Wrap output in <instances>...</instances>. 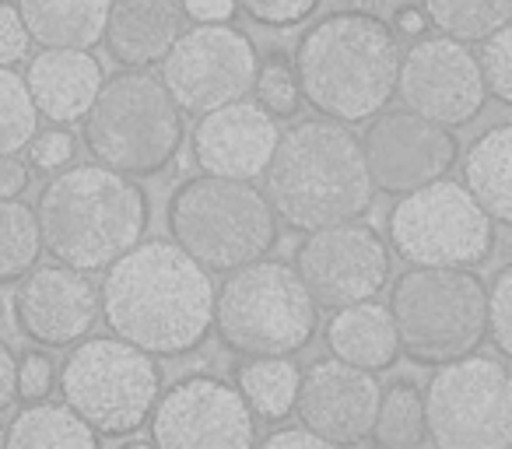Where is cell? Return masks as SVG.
I'll return each instance as SVG.
<instances>
[{
    "instance_id": "ab89813d",
    "label": "cell",
    "mask_w": 512,
    "mask_h": 449,
    "mask_svg": "<svg viewBox=\"0 0 512 449\" xmlns=\"http://www.w3.org/2000/svg\"><path fill=\"white\" fill-rule=\"evenodd\" d=\"M264 446H271V449H327V442H323L316 432H309L306 425H299V428H281V432H271L264 439Z\"/></svg>"
},
{
    "instance_id": "484cf974",
    "label": "cell",
    "mask_w": 512,
    "mask_h": 449,
    "mask_svg": "<svg viewBox=\"0 0 512 449\" xmlns=\"http://www.w3.org/2000/svg\"><path fill=\"white\" fill-rule=\"evenodd\" d=\"M4 442L18 449H39V446H78L95 449L99 435L78 418L67 404H50V400H32L29 407L15 414L11 428L4 432Z\"/></svg>"
},
{
    "instance_id": "f35d334b",
    "label": "cell",
    "mask_w": 512,
    "mask_h": 449,
    "mask_svg": "<svg viewBox=\"0 0 512 449\" xmlns=\"http://www.w3.org/2000/svg\"><path fill=\"white\" fill-rule=\"evenodd\" d=\"M29 190V165L18 155H0V197H22Z\"/></svg>"
},
{
    "instance_id": "b9f144b4",
    "label": "cell",
    "mask_w": 512,
    "mask_h": 449,
    "mask_svg": "<svg viewBox=\"0 0 512 449\" xmlns=\"http://www.w3.org/2000/svg\"><path fill=\"white\" fill-rule=\"evenodd\" d=\"M428 29V18H425V11L421 8H400L397 11V29L393 32H400V36H411V39H421V32Z\"/></svg>"
},
{
    "instance_id": "603a6c76",
    "label": "cell",
    "mask_w": 512,
    "mask_h": 449,
    "mask_svg": "<svg viewBox=\"0 0 512 449\" xmlns=\"http://www.w3.org/2000/svg\"><path fill=\"white\" fill-rule=\"evenodd\" d=\"M18 15L39 46L92 50L102 43L109 0H18Z\"/></svg>"
},
{
    "instance_id": "836d02e7",
    "label": "cell",
    "mask_w": 512,
    "mask_h": 449,
    "mask_svg": "<svg viewBox=\"0 0 512 449\" xmlns=\"http://www.w3.org/2000/svg\"><path fill=\"white\" fill-rule=\"evenodd\" d=\"M323 0H235V8L246 11L253 22L271 25V29H292L316 15Z\"/></svg>"
},
{
    "instance_id": "d6986e66",
    "label": "cell",
    "mask_w": 512,
    "mask_h": 449,
    "mask_svg": "<svg viewBox=\"0 0 512 449\" xmlns=\"http://www.w3.org/2000/svg\"><path fill=\"white\" fill-rule=\"evenodd\" d=\"M278 137V120L242 95L211 113H200L197 127H193V162L207 176L253 183L264 176L267 162L278 148Z\"/></svg>"
},
{
    "instance_id": "5bb4252c",
    "label": "cell",
    "mask_w": 512,
    "mask_h": 449,
    "mask_svg": "<svg viewBox=\"0 0 512 449\" xmlns=\"http://www.w3.org/2000/svg\"><path fill=\"white\" fill-rule=\"evenodd\" d=\"M151 442L162 449H246L256 421L242 393L218 376H186L158 393L148 414Z\"/></svg>"
},
{
    "instance_id": "4316f807",
    "label": "cell",
    "mask_w": 512,
    "mask_h": 449,
    "mask_svg": "<svg viewBox=\"0 0 512 449\" xmlns=\"http://www.w3.org/2000/svg\"><path fill=\"white\" fill-rule=\"evenodd\" d=\"M369 435L383 449H414L428 439L425 435V400L414 383H393L390 390H379L376 418Z\"/></svg>"
},
{
    "instance_id": "44dd1931",
    "label": "cell",
    "mask_w": 512,
    "mask_h": 449,
    "mask_svg": "<svg viewBox=\"0 0 512 449\" xmlns=\"http://www.w3.org/2000/svg\"><path fill=\"white\" fill-rule=\"evenodd\" d=\"M186 22L179 0H109L102 43L120 67H155Z\"/></svg>"
},
{
    "instance_id": "ba28073f",
    "label": "cell",
    "mask_w": 512,
    "mask_h": 449,
    "mask_svg": "<svg viewBox=\"0 0 512 449\" xmlns=\"http://www.w3.org/2000/svg\"><path fill=\"white\" fill-rule=\"evenodd\" d=\"M484 281L470 267H411L390 288L400 351L418 365H442L484 341Z\"/></svg>"
},
{
    "instance_id": "ffe728a7",
    "label": "cell",
    "mask_w": 512,
    "mask_h": 449,
    "mask_svg": "<svg viewBox=\"0 0 512 449\" xmlns=\"http://www.w3.org/2000/svg\"><path fill=\"white\" fill-rule=\"evenodd\" d=\"M102 64L88 50H64V46H43V53L29 60L25 88L39 116L53 120L57 127L78 123L99 95Z\"/></svg>"
},
{
    "instance_id": "60d3db41",
    "label": "cell",
    "mask_w": 512,
    "mask_h": 449,
    "mask_svg": "<svg viewBox=\"0 0 512 449\" xmlns=\"http://www.w3.org/2000/svg\"><path fill=\"white\" fill-rule=\"evenodd\" d=\"M15 365H18V358L11 355V348L0 344V411L15 400Z\"/></svg>"
},
{
    "instance_id": "7bdbcfd3",
    "label": "cell",
    "mask_w": 512,
    "mask_h": 449,
    "mask_svg": "<svg viewBox=\"0 0 512 449\" xmlns=\"http://www.w3.org/2000/svg\"><path fill=\"white\" fill-rule=\"evenodd\" d=\"M0 446H4V428H0Z\"/></svg>"
},
{
    "instance_id": "1f68e13d",
    "label": "cell",
    "mask_w": 512,
    "mask_h": 449,
    "mask_svg": "<svg viewBox=\"0 0 512 449\" xmlns=\"http://www.w3.org/2000/svg\"><path fill=\"white\" fill-rule=\"evenodd\" d=\"M481 53H474L477 57V67H481V81L484 88H488L491 99L505 102L509 106L512 102V39H509V25H502V29H495L491 36L481 39Z\"/></svg>"
},
{
    "instance_id": "5b68a950",
    "label": "cell",
    "mask_w": 512,
    "mask_h": 449,
    "mask_svg": "<svg viewBox=\"0 0 512 449\" xmlns=\"http://www.w3.org/2000/svg\"><path fill=\"white\" fill-rule=\"evenodd\" d=\"M81 120L95 162L130 179L162 176L186 141L183 109L148 67H123L102 81Z\"/></svg>"
},
{
    "instance_id": "3957f363",
    "label": "cell",
    "mask_w": 512,
    "mask_h": 449,
    "mask_svg": "<svg viewBox=\"0 0 512 449\" xmlns=\"http://www.w3.org/2000/svg\"><path fill=\"white\" fill-rule=\"evenodd\" d=\"M151 200L130 176L106 165H74L43 186L36 207L43 253L74 271H106L144 239Z\"/></svg>"
},
{
    "instance_id": "e0dca14e",
    "label": "cell",
    "mask_w": 512,
    "mask_h": 449,
    "mask_svg": "<svg viewBox=\"0 0 512 449\" xmlns=\"http://www.w3.org/2000/svg\"><path fill=\"white\" fill-rule=\"evenodd\" d=\"M15 320L22 334L43 348H71L99 323V288L85 271L36 264L18 278Z\"/></svg>"
},
{
    "instance_id": "4dcf8cb0",
    "label": "cell",
    "mask_w": 512,
    "mask_h": 449,
    "mask_svg": "<svg viewBox=\"0 0 512 449\" xmlns=\"http://www.w3.org/2000/svg\"><path fill=\"white\" fill-rule=\"evenodd\" d=\"M249 92H256V106L264 109V113H271L274 120H292L302 109L295 67L281 57H271L267 64H256V78Z\"/></svg>"
},
{
    "instance_id": "52a82bcc",
    "label": "cell",
    "mask_w": 512,
    "mask_h": 449,
    "mask_svg": "<svg viewBox=\"0 0 512 449\" xmlns=\"http://www.w3.org/2000/svg\"><path fill=\"white\" fill-rule=\"evenodd\" d=\"M172 243L204 271L228 274L278 246V214L264 190L246 179H186L169 200Z\"/></svg>"
},
{
    "instance_id": "d4e9b609",
    "label": "cell",
    "mask_w": 512,
    "mask_h": 449,
    "mask_svg": "<svg viewBox=\"0 0 512 449\" xmlns=\"http://www.w3.org/2000/svg\"><path fill=\"white\" fill-rule=\"evenodd\" d=\"M299 365L292 355H264L249 358L235 372V390L242 393L253 418L260 421H281L295 411V393H299Z\"/></svg>"
},
{
    "instance_id": "9c48e42d",
    "label": "cell",
    "mask_w": 512,
    "mask_h": 449,
    "mask_svg": "<svg viewBox=\"0 0 512 449\" xmlns=\"http://www.w3.org/2000/svg\"><path fill=\"white\" fill-rule=\"evenodd\" d=\"M64 404L106 439H123L148 421L162 372L148 351L123 337H81L60 369Z\"/></svg>"
},
{
    "instance_id": "8d00e7d4",
    "label": "cell",
    "mask_w": 512,
    "mask_h": 449,
    "mask_svg": "<svg viewBox=\"0 0 512 449\" xmlns=\"http://www.w3.org/2000/svg\"><path fill=\"white\" fill-rule=\"evenodd\" d=\"M29 32L22 25V15L11 4H0V67H15L29 57Z\"/></svg>"
},
{
    "instance_id": "4fadbf2b",
    "label": "cell",
    "mask_w": 512,
    "mask_h": 449,
    "mask_svg": "<svg viewBox=\"0 0 512 449\" xmlns=\"http://www.w3.org/2000/svg\"><path fill=\"white\" fill-rule=\"evenodd\" d=\"M295 274L320 309L376 299L390 281V246L372 225L341 221L306 232L295 250Z\"/></svg>"
},
{
    "instance_id": "9a60e30c",
    "label": "cell",
    "mask_w": 512,
    "mask_h": 449,
    "mask_svg": "<svg viewBox=\"0 0 512 449\" xmlns=\"http://www.w3.org/2000/svg\"><path fill=\"white\" fill-rule=\"evenodd\" d=\"M358 144H362L372 190L390 197L442 179L460 155L453 127L411 113L407 106L379 109L376 116H369V127L358 137Z\"/></svg>"
},
{
    "instance_id": "74e56055",
    "label": "cell",
    "mask_w": 512,
    "mask_h": 449,
    "mask_svg": "<svg viewBox=\"0 0 512 449\" xmlns=\"http://www.w3.org/2000/svg\"><path fill=\"white\" fill-rule=\"evenodd\" d=\"M179 8L197 25H218V22H232L235 0H179Z\"/></svg>"
},
{
    "instance_id": "f1b7e54d",
    "label": "cell",
    "mask_w": 512,
    "mask_h": 449,
    "mask_svg": "<svg viewBox=\"0 0 512 449\" xmlns=\"http://www.w3.org/2000/svg\"><path fill=\"white\" fill-rule=\"evenodd\" d=\"M43 257L39 221L25 200L0 197V281H18Z\"/></svg>"
},
{
    "instance_id": "8992f818",
    "label": "cell",
    "mask_w": 512,
    "mask_h": 449,
    "mask_svg": "<svg viewBox=\"0 0 512 449\" xmlns=\"http://www.w3.org/2000/svg\"><path fill=\"white\" fill-rule=\"evenodd\" d=\"M320 327V306L306 292L295 267L281 260H249L228 271L214 292L211 330L232 355H299Z\"/></svg>"
},
{
    "instance_id": "30bf717a",
    "label": "cell",
    "mask_w": 512,
    "mask_h": 449,
    "mask_svg": "<svg viewBox=\"0 0 512 449\" xmlns=\"http://www.w3.org/2000/svg\"><path fill=\"white\" fill-rule=\"evenodd\" d=\"M386 236L411 267H477L495 250V221L467 186L442 176L400 193L386 218Z\"/></svg>"
},
{
    "instance_id": "e575fe53",
    "label": "cell",
    "mask_w": 512,
    "mask_h": 449,
    "mask_svg": "<svg viewBox=\"0 0 512 449\" xmlns=\"http://www.w3.org/2000/svg\"><path fill=\"white\" fill-rule=\"evenodd\" d=\"M53 383H57V365L46 351H25L15 365V397L22 400H46L53 393Z\"/></svg>"
},
{
    "instance_id": "2e32d148",
    "label": "cell",
    "mask_w": 512,
    "mask_h": 449,
    "mask_svg": "<svg viewBox=\"0 0 512 449\" xmlns=\"http://www.w3.org/2000/svg\"><path fill=\"white\" fill-rule=\"evenodd\" d=\"M411 113H421L442 127H467L488 102L477 57L467 43L449 36H425L400 53L397 88Z\"/></svg>"
},
{
    "instance_id": "cb8c5ba5",
    "label": "cell",
    "mask_w": 512,
    "mask_h": 449,
    "mask_svg": "<svg viewBox=\"0 0 512 449\" xmlns=\"http://www.w3.org/2000/svg\"><path fill=\"white\" fill-rule=\"evenodd\" d=\"M512 127L498 123L488 127L474 144H470L467 158H463V186L470 197L481 204L495 225H509L512 221Z\"/></svg>"
},
{
    "instance_id": "ac0fdd59",
    "label": "cell",
    "mask_w": 512,
    "mask_h": 449,
    "mask_svg": "<svg viewBox=\"0 0 512 449\" xmlns=\"http://www.w3.org/2000/svg\"><path fill=\"white\" fill-rule=\"evenodd\" d=\"M379 404L376 372L355 369L341 358H323L309 365L295 393L299 425L320 435L327 446H355L369 439Z\"/></svg>"
},
{
    "instance_id": "277c9868",
    "label": "cell",
    "mask_w": 512,
    "mask_h": 449,
    "mask_svg": "<svg viewBox=\"0 0 512 449\" xmlns=\"http://www.w3.org/2000/svg\"><path fill=\"white\" fill-rule=\"evenodd\" d=\"M292 67L316 113L355 127L390 106L400 67L397 32L369 11H337L302 36Z\"/></svg>"
},
{
    "instance_id": "7c38bea8",
    "label": "cell",
    "mask_w": 512,
    "mask_h": 449,
    "mask_svg": "<svg viewBox=\"0 0 512 449\" xmlns=\"http://www.w3.org/2000/svg\"><path fill=\"white\" fill-rule=\"evenodd\" d=\"M162 85L183 113L211 109L249 95L256 78V46L228 22L183 29L162 60Z\"/></svg>"
},
{
    "instance_id": "7402d4cb",
    "label": "cell",
    "mask_w": 512,
    "mask_h": 449,
    "mask_svg": "<svg viewBox=\"0 0 512 449\" xmlns=\"http://www.w3.org/2000/svg\"><path fill=\"white\" fill-rule=\"evenodd\" d=\"M327 348L334 358L365 372H386L397 365L400 341L393 330V316L376 299L355 302L334 313L327 323Z\"/></svg>"
},
{
    "instance_id": "f546056e",
    "label": "cell",
    "mask_w": 512,
    "mask_h": 449,
    "mask_svg": "<svg viewBox=\"0 0 512 449\" xmlns=\"http://www.w3.org/2000/svg\"><path fill=\"white\" fill-rule=\"evenodd\" d=\"M39 130V113L25 78L11 67H0V155H18L29 148Z\"/></svg>"
},
{
    "instance_id": "6da1fadb",
    "label": "cell",
    "mask_w": 512,
    "mask_h": 449,
    "mask_svg": "<svg viewBox=\"0 0 512 449\" xmlns=\"http://www.w3.org/2000/svg\"><path fill=\"white\" fill-rule=\"evenodd\" d=\"M214 285L176 243L148 239L106 267L99 316L151 358L190 355L211 334Z\"/></svg>"
},
{
    "instance_id": "7a4b0ae2",
    "label": "cell",
    "mask_w": 512,
    "mask_h": 449,
    "mask_svg": "<svg viewBox=\"0 0 512 449\" xmlns=\"http://www.w3.org/2000/svg\"><path fill=\"white\" fill-rule=\"evenodd\" d=\"M264 176L274 214L295 232L358 221L376 200L358 137L327 116L281 134Z\"/></svg>"
},
{
    "instance_id": "8fae6325",
    "label": "cell",
    "mask_w": 512,
    "mask_h": 449,
    "mask_svg": "<svg viewBox=\"0 0 512 449\" xmlns=\"http://www.w3.org/2000/svg\"><path fill=\"white\" fill-rule=\"evenodd\" d=\"M425 435L439 449L512 446V376L502 355H460L428 379Z\"/></svg>"
},
{
    "instance_id": "d6a6232c",
    "label": "cell",
    "mask_w": 512,
    "mask_h": 449,
    "mask_svg": "<svg viewBox=\"0 0 512 449\" xmlns=\"http://www.w3.org/2000/svg\"><path fill=\"white\" fill-rule=\"evenodd\" d=\"M484 292H488V299H484V320H488L484 337L505 358L512 355V267H502Z\"/></svg>"
},
{
    "instance_id": "d590c367",
    "label": "cell",
    "mask_w": 512,
    "mask_h": 449,
    "mask_svg": "<svg viewBox=\"0 0 512 449\" xmlns=\"http://www.w3.org/2000/svg\"><path fill=\"white\" fill-rule=\"evenodd\" d=\"M32 148V165L36 169H64L67 162L74 158V151H78V144H74V134H67V130H46V134H39L29 141Z\"/></svg>"
},
{
    "instance_id": "83f0119b",
    "label": "cell",
    "mask_w": 512,
    "mask_h": 449,
    "mask_svg": "<svg viewBox=\"0 0 512 449\" xmlns=\"http://www.w3.org/2000/svg\"><path fill=\"white\" fill-rule=\"evenodd\" d=\"M421 11L442 36L481 43L484 36L509 25L512 0H421Z\"/></svg>"
}]
</instances>
